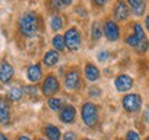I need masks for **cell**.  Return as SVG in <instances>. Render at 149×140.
<instances>
[{
  "label": "cell",
  "mask_w": 149,
  "mask_h": 140,
  "mask_svg": "<svg viewBox=\"0 0 149 140\" xmlns=\"http://www.w3.org/2000/svg\"><path fill=\"white\" fill-rule=\"evenodd\" d=\"M84 76L87 81L95 82L101 78V71L98 70V67H95L94 64L87 63V64H86V68H84Z\"/></svg>",
  "instance_id": "9a60e30c"
},
{
  "label": "cell",
  "mask_w": 149,
  "mask_h": 140,
  "mask_svg": "<svg viewBox=\"0 0 149 140\" xmlns=\"http://www.w3.org/2000/svg\"><path fill=\"white\" fill-rule=\"evenodd\" d=\"M62 6H70L72 4V0H61Z\"/></svg>",
  "instance_id": "836d02e7"
},
{
  "label": "cell",
  "mask_w": 149,
  "mask_h": 140,
  "mask_svg": "<svg viewBox=\"0 0 149 140\" xmlns=\"http://www.w3.org/2000/svg\"><path fill=\"white\" fill-rule=\"evenodd\" d=\"M144 122L149 124V106H146L144 110Z\"/></svg>",
  "instance_id": "4dcf8cb0"
},
{
  "label": "cell",
  "mask_w": 149,
  "mask_h": 140,
  "mask_svg": "<svg viewBox=\"0 0 149 140\" xmlns=\"http://www.w3.org/2000/svg\"><path fill=\"white\" fill-rule=\"evenodd\" d=\"M64 40H65V46H66L68 50H70V51L79 50L80 44H81V35H80V31L74 27L66 29V32L64 33Z\"/></svg>",
  "instance_id": "277c9868"
},
{
  "label": "cell",
  "mask_w": 149,
  "mask_h": 140,
  "mask_svg": "<svg viewBox=\"0 0 149 140\" xmlns=\"http://www.w3.org/2000/svg\"><path fill=\"white\" fill-rule=\"evenodd\" d=\"M81 85V76H80V71L77 68H70L66 74H65L64 79V86L68 92H74L77 90Z\"/></svg>",
  "instance_id": "8992f818"
},
{
  "label": "cell",
  "mask_w": 149,
  "mask_h": 140,
  "mask_svg": "<svg viewBox=\"0 0 149 140\" xmlns=\"http://www.w3.org/2000/svg\"><path fill=\"white\" fill-rule=\"evenodd\" d=\"M108 1H109V0H93V3H94L97 7H104Z\"/></svg>",
  "instance_id": "1f68e13d"
},
{
  "label": "cell",
  "mask_w": 149,
  "mask_h": 140,
  "mask_svg": "<svg viewBox=\"0 0 149 140\" xmlns=\"http://www.w3.org/2000/svg\"><path fill=\"white\" fill-rule=\"evenodd\" d=\"M15 140H32L29 136H26V135H19V136H17V139Z\"/></svg>",
  "instance_id": "d6a6232c"
},
{
  "label": "cell",
  "mask_w": 149,
  "mask_h": 140,
  "mask_svg": "<svg viewBox=\"0 0 149 140\" xmlns=\"http://www.w3.org/2000/svg\"><path fill=\"white\" fill-rule=\"evenodd\" d=\"M64 24H65V20L62 15L54 14V15L50 17V28H51L53 32H59L64 28Z\"/></svg>",
  "instance_id": "ac0fdd59"
},
{
  "label": "cell",
  "mask_w": 149,
  "mask_h": 140,
  "mask_svg": "<svg viewBox=\"0 0 149 140\" xmlns=\"http://www.w3.org/2000/svg\"><path fill=\"white\" fill-rule=\"evenodd\" d=\"M88 94H90L91 97H100L101 96V89L98 86H91L90 89H88Z\"/></svg>",
  "instance_id": "83f0119b"
},
{
  "label": "cell",
  "mask_w": 149,
  "mask_h": 140,
  "mask_svg": "<svg viewBox=\"0 0 149 140\" xmlns=\"http://www.w3.org/2000/svg\"><path fill=\"white\" fill-rule=\"evenodd\" d=\"M59 119L64 124H73L74 119H76V108L73 106H70V104L64 106L59 111Z\"/></svg>",
  "instance_id": "7c38bea8"
},
{
  "label": "cell",
  "mask_w": 149,
  "mask_h": 140,
  "mask_svg": "<svg viewBox=\"0 0 149 140\" xmlns=\"http://www.w3.org/2000/svg\"><path fill=\"white\" fill-rule=\"evenodd\" d=\"M62 140H77V135L74 132H72V130H69V132H66L64 135Z\"/></svg>",
  "instance_id": "f1b7e54d"
},
{
  "label": "cell",
  "mask_w": 149,
  "mask_h": 140,
  "mask_svg": "<svg viewBox=\"0 0 149 140\" xmlns=\"http://www.w3.org/2000/svg\"><path fill=\"white\" fill-rule=\"evenodd\" d=\"M122 106L124 111H127V113H139L141 107H142V97L137 93H128L122 98Z\"/></svg>",
  "instance_id": "3957f363"
},
{
  "label": "cell",
  "mask_w": 149,
  "mask_h": 140,
  "mask_svg": "<svg viewBox=\"0 0 149 140\" xmlns=\"http://www.w3.org/2000/svg\"><path fill=\"white\" fill-rule=\"evenodd\" d=\"M102 35H104V33H102L101 25H100L97 21L93 22V25H91V38L94 39V40H100Z\"/></svg>",
  "instance_id": "44dd1931"
},
{
  "label": "cell",
  "mask_w": 149,
  "mask_h": 140,
  "mask_svg": "<svg viewBox=\"0 0 149 140\" xmlns=\"http://www.w3.org/2000/svg\"><path fill=\"white\" fill-rule=\"evenodd\" d=\"M145 140H149V136H148V137H146V139H145Z\"/></svg>",
  "instance_id": "f35d334b"
},
{
  "label": "cell",
  "mask_w": 149,
  "mask_h": 140,
  "mask_svg": "<svg viewBox=\"0 0 149 140\" xmlns=\"http://www.w3.org/2000/svg\"><path fill=\"white\" fill-rule=\"evenodd\" d=\"M102 33L105 35V38H107L109 42H116L117 39L120 38V28H119L116 21L108 20V21L104 24Z\"/></svg>",
  "instance_id": "ba28073f"
},
{
  "label": "cell",
  "mask_w": 149,
  "mask_h": 140,
  "mask_svg": "<svg viewBox=\"0 0 149 140\" xmlns=\"http://www.w3.org/2000/svg\"><path fill=\"white\" fill-rule=\"evenodd\" d=\"M43 133L47 137V140H61V130L58 126L53 124H46L43 128Z\"/></svg>",
  "instance_id": "2e32d148"
},
{
  "label": "cell",
  "mask_w": 149,
  "mask_h": 140,
  "mask_svg": "<svg viewBox=\"0 0 149 140\" xmlns=\"http://www.w3.org/2000/svg\"><path fill=\"white\" fill-rule=\"evenodd\" d=\"M51 44H53L54 50H57L58 53H61V51H65V50H66L65 40H64V35H61V33L54 35L53 39H51Z\"/></svg>",
  "instance_id": "d6986e66"
},
{
  "label": "cell",
  "mask_w": 149,
  "mask_h": 140,
  "mask_svg": "<svg viewBox=\"0 0 149 140\" xmlns=\"http://www.w3.org/2000/svg\"><path fill=\"white\" fill-rule=\"evenodd\" d=\"M47 106L51 111H54V113H59L61 108H62V98H58V97H54V96L48 97Z\"/></svg>",
  "instance_id": "ffe728a7"
},
{
  "label": "cell",
  "mask_w": 149,
  "mask_h": 140,
  "mask_svg": "<svg viewBox=\"0 0 149 140\" xmlns=\"http://www.w3.org/2000/svg\"><path fill=\"white\" fill-rule=\"evenodd\" d=\"M133 10V14L137 17H142L145 14V10H146V3H145V0L141 3V4H138L137 7H134V8H131Z\"/></svg>",
  "instance_id": "7402d4cb"
},
{
  "label": "cell",
  "mask_w": 149,
  "mask_h": 140,
  "mask_svg": "<svg viewBox=\"0 0 149 140\" xmlns=\"http://www.w3.org/2000/svg\"><path fill=\"white\" fill-rule=\"evenodd\" d=\"M142 1H144V0H127V3L130 4V7H131V8H134V7H137V6L141 4Z\"/></svg>",
  "instance_id": "f546056e"
},
{
  "label": "cell",
  "mask_w": 149,
  "mask_h": 140,
  "mask_svg": "<svg viewBox=\"0 0 149 140\" xmlns=\"http://www.w3.org/2000/svg\"><path fill=\"white\" fill-rule=\"evenodd\" d=\"M97 58H98V61H101V63L107 61V60L109 58V51H108V50H101V51H98Z\"/></svg>",
  "instance_id": "4316f807"
},
{
  "label": "cell",
  "mask_w": 149,
  "mask_h": 140,
  "mask_svg": "<svg viewBox=\"0 0 149 140\" xmlns=\"http://www.w3.org/2000/svg\"><path fill=\"white\" fill-rule=\"evenodd\" d=\"M14 74H15V70L7 60L0 61V83L3 85L10 83L14 78Z\"/></svg>",
  "instance_id": "9c48e42d"
},
{
  "label": "cell",
  "mask_w": 149,
  "mask_h": 140,
  "mask_svg": "<svg viewBox=\"0 0 149 140\" xmlns=\"http://www.w3.org/2000/svg\"><path fill=\"white\" fill-rule=\"evenodd\" d=\"M112 11H113V18L117 22L126 21L130 17V7H128L127 1H124V0H116Z\"/></svg>",
  "instance_id": "52a82bcc"
},
{
  "label": "cell",
  "mask_w": 149,
  "mask_h": 140,
  "mask_svg": "<svg viewBox=\"0 0 149 140\" xmlns=\"http://www.w3.org/2000/svg\"><path fill=\"white\" fill-rule=\"evenodd\" d=\"M36 140H47V139H43V137H37Z\"/></svg>",
  "instance_id": "8d00e7d4"
},
{
  "label": "cell",
  "mask_w": 149,
  "mask_h": 140,
  "mask_svg": "<svg viewBox=\"0 0 149 140\" xmlns=\"http://www.w3.org/2000/svg\"><path fill=\"white\" fill-rule=\"evenodd\" d=\"M126 140H141L139 137V133L135 132V130H128L126 133Z\"/></svg>",
  "instance_id": "484cf974"
},
{
  "label": "cell",
  "mask_w": 149,
  "mask_h": 140,
  "mask_svg": "<svg viewBox=\"0 0 149 140\" xmlns=\"http://www.w3.org/2000/svg\"><path fill=\"white\" fill-rule=\"evenodd\" d=\"M48 7L55 11H58L62 7V3H61V0H48Z\"/></svg>",
  "instance_id": "d4e9b609"
},
{
  "label": "cell",
  "mask_w": 149,
  "mask_h": 140,
  "mask_svg": "<svg viewBox=\"0 0 149 140\" xmlns=\"http://www.w3.org/2000/svg\"><path fill=\"white\" fill-rule=\"evenodd\" d=\"M11 121V108L4 97H0V125H7Z\"/></svg>",
  "instance_id": "4fadbf2b"
},
{
  "label": "cell",
  "mask_w": 149,
  "mask_h": 140,
  "mask_svg": "<svg viewBox=\"0 0 149 140\" xmlns=\"http://www.w3.org/2000/svg\"><path fill=\"white\" fill-rule=\"evenodd\" d=\"M145 27H146V29L149 31V14L145 17Z\"/></svg>",
  "instance_id": "e575fe53"
},
{
  "label": "cell",
  "mask_w": 149,
  "mask_h": 140,
  "mask_svg": "<svg viewBox=\"0 0 149 140\" xmlns=\"http://www.w3.org/2000/svg\"><path fill=\"white\" fill-rule=\"evenodd\" d=\"M58 61H59V53L57 50H54V49L47 50L44 53V56H43V64L46 65V67H48V68L55 67V65L58 64Z\"/></svg>",
  "instance_id": "5bb4252c"
},
{
  "label": "cell",
  "mask_w": 149,
  "mask_h": 140,
  "mask_svg": "<svg viewBox=\"0 0 149 140\" xmlns=\"http://www.w3.org/2000/svg\"><path fill=\"white\" fill-rule=\"evenodd\" d=\"M24 93H26V94L32 97H36L39 94V89L36 86H25L24 87Z\"/></svg>",
  "instance_id": "cb8c5ba5"
},
{
  "label": "cell",
  "mask_w": 149,
  "mask_h": 140,
  "mask_svg": "<svg viewBox=\"0 0 149 140\" xmlns=\"http://www.w3.org/2000/svg\"><path fill=\"white\" fill-rule=\"evenodd\" d=\"M59 81L58 78L54 75V74H48L44 79H43L42 83V93L46 97H53L54 94H57L59 92Z\"/></svg>",
  "instance_id": "5b68a950"
},
{
  "label": "cell",
  "mask_w": 149,
  "mask_h": 140,
  "mask_svg": "<svg viewBox=\"0 0 149 140\" xmlns=\"http://www.w3.org/2000/svg\"><path fill=\"white\" fill-rule=\"evenodd\" d=\"M148 47H149V40H148V38H146V39H144L137 47H135V50H137L138 53H145V51L148 50Z\"/></svg>",
  "instance_id": "603a6c76"
},
{
  "label": "cell",
  "mask_w": 149,
  "mask_h": 140,
  "mask_svg": "<svg viewBox=\"0 0 149 140\" xmlns=\"http://www.w3.org/2000/svg\"><path fill=\"white\" fill-rule=\"evenodd\" d=\"M134 86V79L127 74H122V75H117L115 79V87H116L117 92H128L130 89H133Z\"/></svg>",
  "instance_id": "30bf717a"
},
{
  "label": "cell",
  "mask_w": 149,
  "mask_h": 140,
  "mask_svg": "<svg viewBox=\"0 0 149 140\" xmlns=\"http://www.w3.org/2000/svg\"><path fill=\"white\" fill-rule=\"evenodd\" d=\"M26 79L31 83H37L43 79V70L42 65L36 63V64H31L26 68Z\"/></svg>",
  "instance_id": "8fae6325"
},
{
  "label": "cell",
  "mask_w": 149,
  "mask_h": 140,
  "mask_svg": "<svg viewBox=\"0 0 149 140\" xmlns=\"http://www.w3.org/2000/svg\"><path fill=\"white\" fill-rule=\"evenodd\" d=\"M83 140H94V139H88V137H86V139H83Z\"/></svg>",
  "instance_id": "74e56055"
},
{
  "label": "cell",
  "mask_w": 149,
  "mask_h": 140,
  "mask_svg": "<svg viewBox=\"0 0 149 140\" xmlns=\"http://www.w3.org/2000/svg\"><path fill=\"white\" fill-rule=\"evenodd\" d=\"M22 97H24V89H21L19 86H11L7 90V98L13 103L21 101Z\"/></svg>",
  "instance_id": "e0dca14e"
},
{
  "label": "cell",
  "mask_w": 149,
  "mask_h": 140,
  "mask_svg": "<svg viewBox=\"0 0 149 140\" xmlns=\"http://www.w3.org/2000/svg\"><path fill=\"white\" fill-rule=\"evenodd\" d=\"M39 27H40V18L37 13L32 10L25 11L18 20V31L25 38L36 36V33L39 32Z\"/></svg>",
  "instance_id": "6da1fadb"
},
{
  "label": "cell",
  "mask_w": 149,
  "mask_h": 140,
  "mask_svg": "<svg viewBox=\"0 0 149 140\" xmlns=\"http://www.w3.org/2000/svg\"><path fill=\"white\" fill-rule=\"evenodd\" d=\"M0 140H8V137H7L3 132H0Z\"/></svg>",
  "instance_id": "d590c367"
},
{
  "label": "cell",
  "mask_w": 149,
  "mask_h": 140,
  "mask_svg": "<svg viewBox=\"0 0 149 140\" xmlns=\"http://www.w3.org/2000/svg\"><path fill=\"white\" fill-rule=\"evenodd\" d=\"M80 114H81V119H83V122H84L86 126L94 128V126L98 124L100 111H98V107H97L94 103H91V101L83 103V104H81Z\"/></svg>",
  "instance_id": "7a4b0ae2"
}]
</instances>
